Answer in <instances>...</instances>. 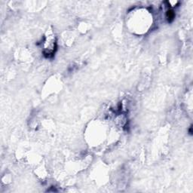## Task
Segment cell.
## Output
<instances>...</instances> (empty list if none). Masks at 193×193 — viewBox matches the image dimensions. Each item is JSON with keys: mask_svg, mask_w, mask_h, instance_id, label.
Here are the masks:
<instances>
[{"mask_svg": "<svg viewBox=\"0 0 193 193\" xmlns=\"http://www.w3.org/2000/svg\"><path fill=\"white\" fill-rule=\"evenodd\" d=\"M174 16H175V14H174L173 11H172V10L168 11L167 13V18L168 19V21H169V22L172 21V20H173L174 18Z\"/></svg>", "mask_w": 193, "mask_h": 193, "instance_id": "obj_1", "label": "cell"}]
</instances>
